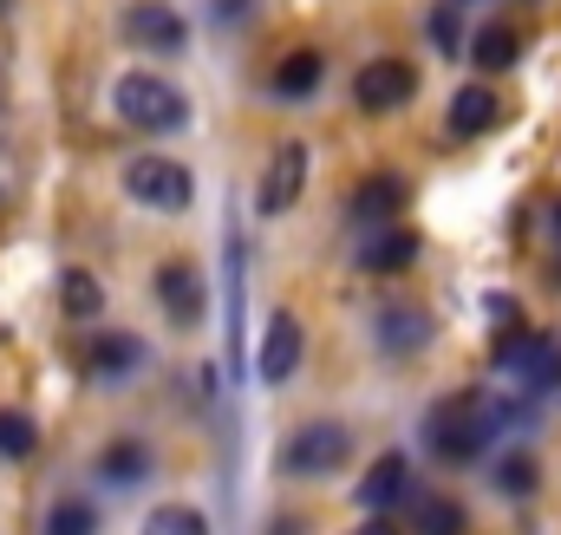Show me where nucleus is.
<instances>
[{
  "label": "nucleus",
  "mask_w": 561,
  "mask_h": 535,
  "mask_svg": "<svg viewBox=\"0 0 561 535\" xmlns=\"http://www.w3.org/2000/svg\"><path fill=\"white\" fill-rule=\"evenodd\" d=\"M523 418H529V405L490 399V392H450L444 405H431L424 444H431L444 464H470V457L490 451L496 431H510V424H523Z\"/></svg>",
  "instance_id": "obj_1"
},
{
  "label": "nucleus",
  "mask_w": 561,
  "mask_h": 535,
  "mask_svg": "<svg viewBox=\"0 0 561 535\" xmlns=\"http://www.w3.org/2000/svg\"><path fill=\"white\" fill-rule=\"evenodd\" d=\"M112 105H118V118L131 125V132H176L183 118H190V99L176 92V86H163V79H150V72H125L118 86H112Z\"/></svg>",
  "instance_id": "obj_2"
},
{
  "label": "nucleus",
  "mask_w": 561,
  "mask_h": 535,
  "mask_svg": "<svg viewBox=\"0 0 561 535\" xmlns=\"http://www.w3.org/2000/svg\"><path fill=\"white\" fill-rule=\"evenodd\" d=\"M346 457H353V431H346V424H333V418H313V424H300V431L280 444V470H287V477H300V483L333 477Z\"/></svg>",
  "instance_id": "obj_3"
},
{
  "label": "nucleus",
  "mask_w": 561,
  "mask_h": 535,
  "mask_svg": "<svg viewBox=\"0 0 561 535\" xmlns=\"http://www.w3.org/2000/svg\"><path fill=\"white\" fill-rule=\"evenodd\" d=\"M125 196L144 203V209H163V216H176V209H190V196H196V177L176 163V157H157V150H144L125 163Z\"/></svg>",
  "instance_id": "obj_4"
},
{
  "label": "nucleus",
  "mask_w": 561,
  "mask_h": 535,
  "mask_svg": "<svg viewBox=\"0 0 561 535\" xmlns=\"http://www.w3.org/2000/svg\"><path fill=\"white\" fill-rule=\"evenodd\" d=\"M412 99H419V72H412L405 59H373V66L353 79V105L373 112V118H379V112H405Z\"/></svg>",
  "instance_id": "obj_5"
},
{
  "label": "nucleus",
  "mask_w": 561,
  "mask_h": 535,
  "mask_svg": "<svg viewBox=\"0 0 561 535\" xmlns=\"http://www.w3.org/2000/svg\"><path fill=\"white\" fill-rule=\"evenodd\" d=\"M125 39L144 46V53H183L190 26H183V13L163 7V0H131V7H125Z\"/></svg>",
  "instance_id": "obj_6"
},
{
  "label": "nucleus",
  "mask_w": 561,
  "mask_h": 535,
  "mask_svg": "<svg viewBox=\"0 0 561 535\" xmlns=\"http://www.w3.org/2000/svg\"><path fill=\"white\" fill-rule=\"evenodd\" d=\"M300 190H307V144L294 137V144H280L275 150V163H268V177H262V190H255V216H280V209H294Z\"/></svg>",
  "instance_id": "obj_7"
},
{
  "label": "nucleus",
  "mask_w": 561,
  "mask_h": 535,
  "mask_svg": "<svg viewBox=\"0 0 561 535\" xmlns=\"http://www.w3.org/2000/svg\"><path fill=\"white\" fill-rule=\"evenodd\" d=\"M300 353H307V333H300V320L280 307L268 314V333H262V353H255V373L268 379V386H287L294 373H300Z\"/></svg>",
  "instance_id": "obj_8"
},
{
  "label": "nucleus",
  "mask_w": 561,
  "mask_h": 535,
  "mask_svg": "<svg viewBox=\"0 0 561 535\" xmlns=\"http://www.w3.org/2000/svg\"><path fill=\"white\" fill-rule=\"evenodd\" d=\"M157 300H163V314H170L176 327H203V314H209L203 274H196L190 262H163L157 268Z\"/></svg>",
  "instance_id": "obj_9"
},
{
  "label": "nucleus",
  "mask_w": 561,
  "mask_h": 535,
  "mask_svg": "<svg viewBox=\"0 0 561 535\" xmlns=\"http://www.w3.org/2000/svg\"><path fill=\"white\" fill-rule=\"evenodd\" d=\"M405 196H412V190H405V177H386V170H373V177L353 190V203H346V209H353V223H366V229H386V223H399V216H405Z\"/></svg>",
  "instance_id": "obj_10"
},
{
  "label": "nucleus",
  "mask_w": 561,
  "mask_h": 535,
  "mask_svg": "<svg viewBox=\"0 0 561 535\" xmlns=\"http://www.w3.org/2000/svg\"><path fill=\"white\" fill-rule=\"evenodd\" d=\"M431 333H437V320H431L424 307H386V314H379V327H373L379 353H424V346H431Z\"/></svg>",
  "instance_id": "obj_11"
},
{
  "label": "nucleus",
  "mask_w": 561,
  "mask_h": 535,
  "mask_svg": "<svg viewBox=\"0 0 561 535\" xmlns=\"http://www.w3.org/2000/svg\"><path fill=\"white\" fill-rule=\"evenodd\" d=\"M412 262H419V236L399 229V223L373 229V242L359 249V274H399V268H412Z\"/></svg>",
  "instance_id": "obj_12"
},
{
  "label": "nucleus",
  "mask_w": 561,
  "mask_h": 535,
  "mask_svg": "<svg viewBox=\"0 0 561 535\" xmlns=\"http://www.w3.org/2000/svg\"><path fill=\"white\" fill-rule=\"evenodd\" d=\"M85 366H92V379H105V386H112V379H131L144 366V346L131 333H99V340L85 346Z\"/></svg>",
  "instance_id": "obj_13"
},
{
  "label": "nucleus",
  "mask_w": 561,
  "mask_h": 535,
  "mask_svg": "<svg viewBox=\"0 0 561 535\" xmlns=\"http://www.w3.org/2000/svg\"><path fill=\"white\" fill-rule=\"evenodd\" d=\"M503 125V99L490 92V86H463L457 99H450V132L457 137H483Z\"/></svg>",
  "instance_id": "obj_14"
},
{
  "label": "nucleus",
  "mask_w": 561,
  "mask_h": 535,
  "mask_svg": "<svg viewBox=\"0 0 561 535\" xmlns=\"http://www.w3.org/2000/svg\"><path fill=\"white\" fill-rule=\"evenodd\" d=\"M399 497H412V464H405L399 451H386V457L366 470V483H359V503H366V510H392Z\"/></svg>",
  "instance_id": "obj_15"
},
{
  "label": "nucleus",
  "mask_w": 561,
  "mask_h": 535,
  "mask_svg": "<svg viewBox=\"0 0 561 535\" xmlns=\"http://www.w3.org/2000/svg\"><path fill=\"white\" fill-rule=\"evenodd\" d=\"M99 477L112 483V490H131L150 477V444L144 437H112L105 451H99Z\"/></svg>",
  "instance_id": "obj_16"
},
{
  "label": "nucleus",
  "mask_w": 561,
  "mask_h": 535,
  "mask_svg": "<svg viewBox=\"0 0 561 535\" xmlns=\"http://www.w3.org/2000/svg\"><path fill=\"white\" fill-rule=\"evenodd\" d=\"M470 59H477L483 72H510V66L523 59V33H516V26H503V20H490V26L470 39Z\"/></svg>",
  "instance_id": "obj_17"
},
{
  "label": "nucleus",
  "mask_w": 561,
  "mask_h": 535,
  "mask_svg": "<svg viewBox=\"0 0 561 535\" xmlns=\"http://www.w3.org/2000/svg\"><path fill=\"white\" fill-rule=\"evenodd\" d=\"M542 340L549 333H536V327H503L496 333V373H516V379H529V366H536V353H542Z\"/></svg>",
  "instance_id": "obj_18"
},
{
  "label": "nucleus",
  "mask_w": 561,
  "mask_h": 535,
  "mask_svg": "<svg viewBox=\"0 0 561 535\" xmlns=\"http://www.w3.org/2000/svg\"><path fill=\"white\" fill-rule=\"evenodd\" d=\"M463 530H470V516H463L457 497H419L412 503V535H463Z\"/></svg>",
  "instance_id": "obj_19"
},
{
  "label": "nucleus",
  "mask_w": 561,
  "mask_h": 535,
  "mask_svg": "<svg viewBox=\"0 0 561 535\" xmlns=\"http://www.w3.org/2000/svg\"><path fill=\"white\" fill-rule=\"evenodd\" d=\"M320 72H327V59H320L313 46H300V53H287V59H280L275 92H280V99H307V92L320 86Z\"/></svg>",
  "instance_id": "obj_20"
},
{
  "label": "nucleus",
  "mask_w": 561,
  "mask_h": 535,
  "mask_svg": "<svg viewBox=\"0 0 561 535\" xmlns=\"http://www.w3.org/2000/svg\"><path fill=\"white\" fill-rule=\"evenodd\" d=\"M138 535H209V523H203V510H190V503H157V510L144 516Z\"/></svg>",
  "instance_id": "obj_21"
},
{
  "label": "nucleus",
  "mask_w": 561,
  "mask_h": 535,
  "mask_svg": "<svg viewBox=\"0 0 561 535\" xmlns=\"http://www.w3.org/2000/svg\"><path fill=\"white\" fill-rule=\"evenodd\" d=\"M59 300H66V314H72V320H99V307H105V294H99V281H92L85 268H66Z\"/></svg>",
  "instance_id": "obj_22"
},
{
  "label": "nucleus",
  "mask_w": 561,
  "mask_h": 535,
  "mask_svg": "<svg viewBox=\"0 0 561 535\" xmlns=\"http://www.w3.org/2000/svg\"><path fill=\"white\" fill-rule=\"evenodd\" d=\"M490 477H496V490H503V497H529V490L542 483V470H536V457H529V451L496 457V470H490Z\"/></svg>",
  "instance_id": "obj_23"
},
{
  "label": "nucleus",
  "mask_w": 561,
  "mask_h": 535,
  "mask_svg": "<svg viewBox=\"0 0 561 535\" xmlns=\"http://www.w3.org/2000/svg\"><path fill=\"white\" fill-rule=\"evenodd\" d=\"M46 535H99V510L85 497H59L46 516Z\"/></svg>",
  "instance_id": "obj_24"
},
{
  "label": "nucleus",
  "mask_w": 561,
  "mask_h": 535,
  "mask_svg": "<svg viewBox=\"0 0 561 535\" xmlns=\"http://www.w3.org/2000/svg\"><path fill=\"white\" fill-rule=\"evenodd\" d=\"M39 451V424L26 418V411H0V457H33Z\"/></svg>",
  "instance_id": "obj_25"
},
{
  "label": "nucleus",
  "mask_w": 561,
  "mask_h": 535,
  "mask_svg": "<svg viewBox=\"0 0 561 535\" xmlns=\"http://www.w3.org/2000/svg\"><path fill=\"white\" fill-rule=\"evenodd\" d=\"M529 386L536 392H561V340H542V353L529 366Z\"/></svg>",
  "instance_id": "obj_26"
},
{
  "label": "nucleus",
  "mask_w": 561,
  "mask_h": 535,
  "mask_svg": "<svg viewBox=\"0 0 561 535\" xmlns=\"http://www.w3.org/2000/svg\"><path fill=\"white\" fill-rule=\"evenodd\" d=\"M431 39H437V53H457V46H463V26H457V7H437V13H431Z\"/></svg>",
  "instance_id": "obj_27"
},
{
  "label": "nucleus",
  "mask_w": 561,
  "mask_h": 535,
  "mask_svg": "<svg viewBox=\"0 0 561 535\" xmlns=\"http://www.w3.org/2000/svg\"><path fill=\"white\" fill-rule=\"evenodd\" d=\"M483 314L496 320V333H503V327H516V300H510V294H490V300H483Z\"/></svg>",
  "instance_id": "obj_28"
},
{
  "label": "nucleus",
  "mask_w": 561,
  "mask_h": 535,
  "mask_svg": "<svg viewBox=\"0 0 561 535\" xmlns=\"http://www.w3.org/2000/svg\"><path fill=\"white\" fill-rule=\"evenodd\" d=\"M353 535H405V530H399V523H392V516H373V523H366V530H353Z\"/></svg>",
  "instance_id": "obj_29"
},
{
  "label": "nucleus",
  "mask_w": 561,
  "mask_h": 535,
  "mask_svg": "<svg viewBox=\"0 0 561 535\" xmlns=\"http://www.w3.org/2000/svg\"><path fill=\"white\" fill-rule=\"evenodd\" d=\"M268 535H300V523H294V516H280V523H268Z\"/></svg>",
  "instance_id": "obj_30"
},
{
  "label": "nucleus",
  "mask_w": 561,
  "mask_h": 535,
  "mask_svg": "<svg viewBox=\"0 0 561 535\" xmlns=\"http://www.w3.org/2000/svg\"><path fill=\"white\" fill-rule=\"evenodd\" d=\"M549 229H556V242H561V203H556V209H549Z\"/></svg>",
  "instance_id": "obj_31"
},
{
  "label": "nucleus",
  "mask_w": 561,
  "mask_h": 535,
  "mask_svg": "<svg viewBox=\"0 0 561 535\" xmlns=\"http://www.w3.org/2000/svg\"><path fill=\"white\" fill-rule=\"evenodd\" d=\"M0 7H7V0H0Z\"/></svg>",
  "instance_id": "obj_32"
}]
</instances>
